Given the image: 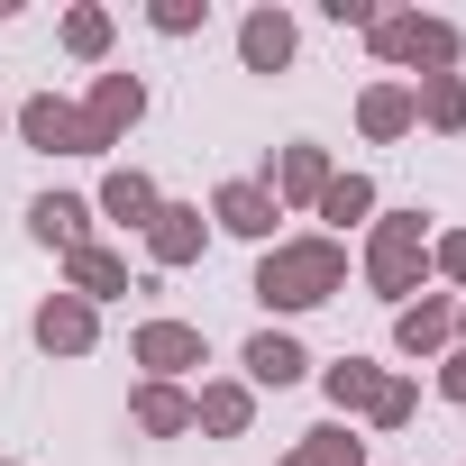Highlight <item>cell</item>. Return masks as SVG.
Wrapping results in <instances>:
<instances>
[{
    "instance_id": "7",
    "label": "cell",
    "mask_w": 466,
    "mask_h": 466,
    "mask_svg": "<svg viewBox=\"0 0 466 466\" xmlns=\"http://www.w3.org/2000/svg\"><path fill=\"white\" fill-rule=\"evenodd\" d=\"M275 219H284V210H275V192H266V183H248V174L210 192V228H228V238H248V248H275Z\"/></svg>"
},
{
    "instance_id": "13",
    "label": "cell",
    "mask_w": 466,
    "mask_h": 466,
    "mask_svg": "<svg viewBox=\"0 0 466 466\" xmlns=\"http://www.w3.org/2000/svg\"><path fill=\"white\" fill-rule=\"evenodd\" d=\"M28 238L56 248V257L92 248V201H83V192H46V201H28Z\"/></svg>"
},
{
    "instance_id": "1",
    "label": "cell",
    "mask_w": 466,
    "mask_h": 466,
    "mask_svg": "<svg viewBox=\"0 0 466 466\" xmlns=\"http://www.w3.org/2000/svg\"><path fill=\"white\" fill-rule=\"evenodd\" d=\"M348 293V248L329 238V228H311V238H275L257 257V302L266 311H320Z\"/></svg>"
},
{
    "instance_id": "11",
    "label": "cell",
    "mask_w": 466,
    "mask_h": 466,
    "mask_svg": "<svg viewBox=\"0 0 466 466\" xmlns=\"http://www.w3.org/2000/svg\"><path fill=\"white\" fill-rule=\"evenodd\" d=\"M238 366H248V375H238L248 393H284V384H302V375H311V357H302V339H293V329H257V339L238 348Z\"/></svg>"
},
{
    "instance_id": "12",
    "label": "cell",
    "mask_w": 466,
    "mask_h": 466,
    "mask_svg": "<svg viewBox=\"0 0 466 466\" xmlns=\"http://www.w3.org/2000/svg\"><path fill=\"white\" fill-rule=\"evenodd\" d=\"M393 348H402V357H448V348H457V302H448V293L402 302V311H393Z\"/></svg>"
},
{
    "instance_id": "15",
    "label": "cell",
    "mask_w": 466,
    "mask_h": 466,
    "mask_svg": "<svg viewBox=\"0 0 466 466\" xmlns=\"http://www.w3.org/2000/svg\"><path fill=\"white\" fill-rule=\"evenodd\" d=\"M293 46H302V37H293L284 10H248V19H238V65H248V74H284Z\"/></svg>"
},
{
    "instance_id": "17",
    "label": "cell",
    "mask_w": 466,
    "mask_h": 466,
    "mask_svg": "<svg viewBox=\"0 0 466 466\" xmlns=\"http://www.w3.org/2000/svg\"><path fill=\"white\" fill-rule=\"evenodd\" d=\"M357 128H366L375 147L411 137V128H420V110H411V83H366V92H357Z\"/></svg>"
},
{
    "instance_id": "16",
    "label": "cell",
    "mask_w": 466,
    "mask_h": 466,
    "mask_svg": "<svg viewBox=\"0 0 466 466\" xmlns=\"http://www.w3.org/2000/svg\"><path fill=\"white\" fill-rule=\"evenodd\" d=\"M248 420H257V393L238 375H219V384L192 393V430H210V439H248Z\"/></svg>"
},
{
    "instance_id": "2",
    "label": "cell",
    "mask_w": 466,
    "mask_h": 466,
    "mask_svg": "<svg viewBox=\"0 0 466 466\" xmlns=\"http://www.w3.org/2000/svg\"><path fill=\"white\" fill-rule=\"evenodd\" d=\"M366 284L384 302H411L430 284V210H384L375 238H366Z\"/></svg>"
},
{
    "instance_id": "8",
    "label": "cell",
    "mask_w": 466,
    "mask_h": 466,
    "mask_svg": "<svg viewBox=\"0 0 466 466\" xmlns=\"http://www.w3.org/2000/svg\"><path fill=\"white\" fill-rule=\"evenodd\" d=\"M28 339H37L46 357H92V348H101V311L74 302V293H46L37 320H28Z\"/></svg>"
},
{
    "instance_id": "10",
    "label": "cell",
    "mask_w": 466,
    "mask_h": 466,
    "mask_svg": "<svg viewBox=\"0 0 466 466\" xmlns=\"http://www.w3.org/2000/svg\"><path fill=\"white\" fill-rule=\"evenodd\" d=\"M10 128H19L37 156H83V110L56 101V92H28V101L10 110Z\"/></svg>"
},
{
    "instance_id": "28",
    "label": "cell",
    "mask_w": 466,
    "mask_h": 466,
    "mask_svg": "<svg viewBox=\"0 0 466 466\" xmlns=\"http://www.w3.org/2000/svg\"><path fill=\"white\" fill-rule=\"evenodd\" d=\"M329 28H375V0H320Z\"/></svg>"
},
{
    "instance_id": "31",
    "label": "cell",
    "mask_w": 466,
    "mask_h": 466,
    "mask_svg": "<svg viewBox=\"0 0 466 466\" xmlns=\"http://www.w3.org/2000/svg\"><path fill=\"white\" fill-rule=\"evenodd\" d=\"M0 128H10V110H0Z\"/></svg>"
},
{
    "instance_id": "20",
    "label": "cell",
    "mask_w": 466,
    "mask_h": 466,
    "mask_svg": "<svg viewBox=\"0 0 466 466\" xmlns=\"http://www.w3.org/2000/svg\"><path fill=\"white\" fill-rule=\"evenodd\" d=\"M375 384H384V366H366V357H339V366H320V393H329V411H339V420H366Z\"/></svg>"
},
{
    "instance_id": "27",
    "label": "cell",
    "mask_w": 466,
    "mask_h": 466,
    "mask_svg": "<svg viewBox=\"0 0 466 466\" xmlns=\"http://www.w3.org/2000/svg\"><path fill=\"white\" fill-rule=\"evenodd\" d=\"M430 275L439 284H466V228H439V238H430Z\"/></svg>"
},
{
    "instance_id": "26",
    "label": "cell",
    "mask_w": 466,
    "mask_h": 466,
    "mask_svg": "<svg viewBox=\"0 0 466 466\" xmlns=\"http://www.w3.org/2000/svg\"><path fill=\"white\" fill-rule=\"evenodd\" d=\"M147 19H156V37H192V28L210 19V0H156Z\"/></svg>"
},
{
    "instance_id": "24",
    "label": "cell",
    "mask_w": 466,
    "mask_h": 466,
    "mask_svg": "<svg viewBox=\"0 0 466 466\" xmlns=\"http://www.w3.org/2000/svg\"><path fill=\"white\" fill-rule=\"evenodd\" d=\"M65 56H74V65H101V56H110V10H92V0L65 10Z\"/></svg>"
},
{
    "instance_id": "9",
    "label": "cell",
    "mask_w": 466,
    "mask_h": 466,
    "mask_svg": "<svg viewBox=\"0 0 466 466\" xmlns=\"http://www.w3.org/2000/svg\"><path fill=\"white\" fill-rule=\"evenodd\" d=\"M201 248H210V219H201V201H165V210L147 219V266H156V275L192 266Z\"/></svg>"
},
{
    "instance_id": "5",
    "label": "cell",
    "mask_w": 466,
    "mask_h": 466,
    "mask_svg": "<svg viewBox=\"0 0 466 466\" xmlns=\"http://www.w3.org/2000/svg\"><path fill=\"white\" fill-rule=\"evenodd\" d=\"M137 119H147V83H137V74H92V101H83V156H110Z\"/></svg>"
},
{
    "instance_id": "3",
    "label": "cell",
    "mask_w": 466,
    "mask_h": 466,
    "mask_svg": "<svg viewBox=\"0 0 466 466\" xmlns=\"http://www.w3.org/2000/svg\"><path fill=\"white\" fill-rule=\"evenodd\" d=\"M366 46H375V65H402V74H457V56H466V37L448 28V19H420V10H375V28H366Z\"/></svg>"
},
{
    "instance_id": "19",
    "label": "cell",
    "mask_w": 466,
    "mask_h": 466,
    "mask_svg": "<svg viewBox=\"0 0 466 466\" xmlns=\"http://www.w3.org/2000/svg\"><path fill=\"white\" fill-rule=\"evenodd\" d=\"M128 420H137L147 439H183V430H192V393H183V384H137V393H128Z\"/></svg>"
},
{
    "instance_id": "18",
    "label": "cell",
    "mask_w": 466,
    "mask_h": 466,
    "mask_svg": "<svg viewBox=\"0 0 466 466\" xmlns=\"http://www.w3.org/2000/svg\"><path fill=\"white\" fill-rule=\"evenodd\" d=\"M101 210H110L119 228H137V238H147V219L165 210V192H156L137 165H110V174H101Z\"/></svg>"
},
{
    "instance_id": "25",
    "label": "cell",
    "mask_w": 466,
    "mask_h": 466,
    "mask_svg": "<svg viewBox=\"0 0 466 466\" xmlns=\"http://www.w3.org/2000/svg\"><path fill=\"white\" fill-rule=\"evenodd\" d=\"M411 411H420V384H411V375H384V384H375V402H366V420H375V430H411Z\"/></svg>"
},
{
    "instance_id": "21",
    "label": "cell",
    "mask_w": 466,
    "mask_h": 466,
    "mask_svg": "<svg viewBox=\"0 0 466 466\" xmlns=\"http://www.w3.org/2000/svg\"><path fill=\"white\" fill-rule=\"evenodd\" d=\"M411 110H420V128L466 137V74H430V83H411Z\"/></svg>"
},
{
    "instance_id": "4",
    "label": "cell",
    "mask_w": 466,
    "mask_h": 466,
    "mask_svg": "<svg viewBox=\"0 0 466 466\" xmlns=\"http://www.w3.org/2000/svg\"><path fill=\"white\" fill-rule=\"evenodd\" d=\"M128 366H147V384H183L192 366H210V339L192 320H137L128 329Z\"/></svg>"
},
{
    "instance_id": "30",
    "label": "cell",
    "mask_w": 466,
    "mask_h": 466,
    "mask_svg": "<svg viewBox=\"0 0 466 466\" xmlns=\"http://www.w3.org/2000/svg\"><path fill=\"white\" fill-rule=\"evenodd\" d=\"M457 348H466V302H457Z\"/></svg>"
},
{
    "instance_id": "14",
    "label": "cell",
    "mask_w": 466,
    "mask_h": 466,
    "mask_svg": "<svg viewBox=\"0 0 466 466\" xmlns=\"http://www.w3.org/2000/svg\"><path fill=\"white\" fill-rule=\"evenodd\" d=\"M65 293H74V302H92V311H101V302H119V293H128V257H119V248H101V238H92V248H74V257H65Z\"/></svg>"
},
{
    "instance_id": "6",
    "label": "cell",
    "mask_w": 466,
    "mask_h": 466,
    "mask_svg": "<svg viewBox=\"0 0 466 466\" xmlns=\"http://www.w3.org/2000/svg\"><path fill=\"white\" fill-rule=\"evenodd\" d=\"M329 147H311V137H293V147H275V165H266V192H275V210H311L320 192H329Z\"/></svg>"
},
{
    "instance_id": "29",
    "label": "cell",
    "mask_w": 466,
    "mask_h": 466,
    "mask_svg": "<svg viewBox=\"0 0 466 466\" xmlns=\"http://www.w3.org/2000/svg\"><path fill=\"white\" fill-rule=\"evenodd\" d=\"M439 393H448V402H466V348H448V357H439Z\"/></svg>"
},
{
    "instance_id": "22",
    "label": "cell",
    "mask_w": 466,
    "mask_h": 466,
    "mask_svg": "<svg viewBox=\"0 0 466 466\" xmlns=\"http://www.w3.org/2000/svg\"><path fill=\"white\" fill-rule=\"evenodd\" d=\"M284 466H366V439H357L348 420H320V430H302V439L284 448Z\"/></svg>"
},
{
    "instance_id": "23",
    "label": "cell",
    "mask_w": 466,
    "mask_h": 466,
    "mask_svg": "<svg viewBox=\"0 0 466 466\" xmlns=\"http://www.w3.org/2000/svg\"><path fill=\"white\" fill-rule=\"evenodd\" d=\"M311 210H320L329 228H357V219H375V183H366V174H329V192H320Z\"/></svg>"
}]
</instances>
